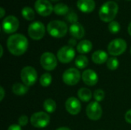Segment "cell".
I'll list each match as a JSON object with an SVG mask.
<instances>
[{"instance_id":"cell-1","label":"cell","mask_w":131,"mask_h":130,"mask_svg":"<svg viewBox=\"0 0 131 130\" xmlns=\"http://www.w3.org/2000/svg\"><path fill=\"white\" fill-rule=\"evenodd\" d=\"M28 47L27 38L21 34H14L7 40V48L9 52L15 56H21L25 54Z\"/></svg>"},{"instance_id":"cell-2","label":"cell","mask_w":131,"mask_h":130,"mask_svg":"<svg viewBox=\"0 0 131 130\" xmlns=\"http://www.w3.org/2000/svg\"><path fill=\"white\" fill-rule=\"evenodd\" d=\"M118 9V5L115 2L108 1L101 7L99 17L101 20L104 22H111L117 16Z\"/></svg>"},{"instance_id":"cell-3","label":"cell","mask_w":131,"mask_h":130,"mask_svg":"<svg viewBox=\"0 0 131 130\" xmlns=\"http://www.w3.org/2000/svg\"><path fill=\"white\" fill-rule=\"evenodd\" d=\"M47 31L51 36L56 38H61L66 35L68 32V25L62 21L54 20L48 24Z\"/></svg>"},{"instance_id":"cell-4","label":"cell","mask_w":131,"mask_h":130,"mask_svg":"<svg viewBox=\"0 0 131 130\" xmlns=\"http://www.w3.org/2000/svg\"><path fill=\"white\" fill-rule=\"evenodd\" d=\"M38 78V73L36 70L31 66H26L22 68L21 71V79L25 85L31 87L34 85Z\"/></svg>"},{"instance_id":"cell-5","label":"cell","mask_w":131,"mask_h":130,"mask_svg":"<svg viewBox=\"0 0 131 130\" xmlns=\"http://www.w3.org/2000/svg\"><path fill=\"white\" fill-rule=\"evenodd\" d=\"M28 33L31 39L35 41L41 40L45 34V28L44 24L39 21L31 23L28 26Z\"/></svg>"},{"instance_id":"cell-6","label":"cell","mask_w":131,"mask_h":130,"mask_svg":"<svg viewBox=\"0 0 131 130\" xmlns=\"http://www.w3.org/2000/svg\"><path fill=\"white\" fill-rule=\"evenodd\" d=\"M127 42L122 38H117L111 41L107 47L108 52L111 55L118 56L122 54L127 49Z\"/></svg>"},{"instance_id":"cell-7","label":"cell","mask_w":131,"mask_h":130,"mask_svg":"<svg viewBox=\"0 0 131 130\" xmlns=\"http://www.w3.org/2000/svg\"><path fill=\"white\" fill-rule=\"evenodd\" d=\"M81 79V74L80 71L76 68H69L66 70L63 75H62V80L64 83L69 86H74L76 85Z\"/></svg>"},{"instance_id":"cell-8","label":"cell","mask_w":131,"mask_h":130,"mask_svg":"<svg viewBox=\"0 0 131 130\" xmlns=\"http://www.w3.org/2000/svg\"><path fill=\"white\" fill-rule=\"evenodd\" d=\"M49 123L50 116L45 112H37L31 116V123L35 128L46 127Z\"/></svg>"},{"instance_id":"cell-9","label":"cell","mask_w":131,"mask_h":130,"mask_svg":"<svg viewBox=\"0 0 131 130\" xmlns=\"http://www.w3.org/2000/svg\"><path fill=\"white\" fill-rule=\"evenodd\" d=\"M19 27V21L14 15H8L5 17L2 23V28L5 33L12 34L15 32Z\"/></svg>"},{"instance_id":"cell-10","label":"cell","mask_w":131,"mask_h":130,"mask_svg":"<svg viewBox=\"0 0 131 130\" xmlns=\"http://www.w3.org/2000/svg\"><path fill=\"white\" fill-rule=\"evenodd\" d=\"M75 56V51L71 46H64L61 48L58 53L57 57L60 62L63 64H68L73 61Z\"/></svg>"},{"instance_id":"cell-11","label":"cell","mask_w":131,"mask_h":130,"mask_svg":"<svg viewBox=\"0 0 131 130\" xmlns=\"http://www.w3.org/2000/svg\"><path fill=\"white\" fill-rule=\"evenodd\" d=\"M40 63L41 67L46 70H53L58 64L55 55L51 52L43 53L40 59Z\"/></svg>"},{"instance_id":"cell-12","label":"cell","mask_w":131,"mask_h":130,"mask_svg":"<svg viewBox=\"0 0 131 130\" xmlns=\"http://www.w3.org/2000/svg\"><path fill=\"white\" fill-rule=\"evenodd\" d=\"M87 116L94 121H97L101 119L102 116V108L98 102L94 101L90 103L86 107Z\"/></svg>"},{"instance_id":"cell-13","label":"cell","mask_w":131,"mask_h":130,"mask_svg":"<svg viewBox=\"0 0 131 130\" xmlns=\"http://www.w3.org/2000/svg\"><path fill=\"white\" fill-rule=\"evenodd\" d=\"M35 9L43 17L48 16L54 11L52 5L48 0H37L35 3Z\"/></svg>"},{"instance_id":"cell-14","label":"cell","mask_w":131,"mask_h":130,"mask_svg":"<svg viewBox=\"0 0 131 130\" xmlns=\"http://www.w3.org/2000/svg\"><path fill=\"white\" fill-rule=\"evenodd\" d=\"M65 109L71 115H77L81 110V104L78 99L75 97H70L65 102Z\"/></svg>"},{"instance_id":"cell-15","label":"cell","mask_w":131,"mask_h":130,"mask_svg":"<svg viewBox=\"0 0 131 130\" xmlns=\"http://www.w3.org/2000/svg\"><path fill=\"white\" fill-rule=\"evenodd\" d=\"M82 80L83 82L88 86H94L97 84L98 81V77L97 73L91 69L85 70L82 74Z\"/></svg>"},{"instance_id":"cell-16","label":"cell","mask_w":131,"mask_h":130,"mask_svg":"<svg viewBox=\"0 0 131 130\" xmlns=\"http://www.w3.org/2000/svg\"><path fill=\"white\" fill-rule=\"evenodd\" d=\"M77 6L81 11L90 13L94 10L96 5L94 0H78Z\"/></svg>"},{"instance_id":"cell-17","label":"cell","mask_w":131,"mask_h":130,"mask_svg":"<svg viewBox=\"0 0 131 130\" xmlns=\"http://www.w3.org/2000/svg\"><path fill=\"white\" fill-rule=\"evenodd\" d=\"M69 31L71 35L76 39H81L85 34L84 28L80 23L72 24L69 28Z\"/></svg>"},{"instance_id":"cell-18","label":"cell","mask_w":131,"mask_h":130,"mask_svg":"<svg viewBox=\"0 0 131 130\" xmlns=\"http://www.w3.org/2000/svg\"><path fill=\"white\" fill-rule=\"evenodd\" d=\"M91 58H92V61L94 64H102L107 61L108 55L105 51H104L102 50H98V51H96L93 53Z\"/></svg>"},{"instance_id":"cell-19","label":"cell","mask_w":131,"mask_h":130,"mask_svg":"<svg viewBox=\"0 0 131 130\" xmlns=\"http://www.w3.org/2000/svg\"><path fill=\"white\" fill-rule=\"evenodd\" d=\"M92 48L93 44L89 40H82L78 44L77 50L81 54H87L92 50Z\"/></svg>"},{"instance_id":"cell-20","label":"cell","mask_w":131,"mask_h":130,"mask_svg":"<svg viewBox=\"0 0 131 130\" xmlns=\"http://www.w3.org/2000/svg\"><path fill=\"white\" fill-rule=\"evenodd\" d=\"M12 90V93H15V95L22 96V95H25L28 93V87L25 84H22L20 83H15L13 84Z\"/></svg>"},{"instance_id":"cell-21","label":"cell","mask_w":131,"mask_h":130,"mask_svg":"<svg viewBox=\"0 0 131 130\" xmlns=\"http://www.w3.org/2000/svg\"><path fill=\"white\" fill-rule=\"evenodd\" d=\"M78 97L80 99V100L83 102H88L92 97V93L88 88L82 87L78 90Z\"/></svg>"},{"instance_id":"cell-22","label":"cell","mask_w":131,"mask_h":130,"mask_svg":"<svg viewBox=\"0 0 131 130\" xmlns=\"http://www.w3.org/2000/svg\"><path fill=\"white\" fill-rule=\"evenodd\" d=\"M43 107L47 113H52L56 110V103L54 100L51 98L46 99L43 103Z\"/></svg>"},{"instance_id":"cell-23","label":"cell","mask_w":131,"mask_h":130,"mask_svg":"<svg viewBox=\"0 0 131 130\" xmlns=\"http://www.w3.org/2000/svg\"><path fill=\"white\" fill-rule=\"evenodd\" d=\"M69 8L64 3H58L54 7V12L58 15H65L68 13Z\"/></svg>"},{"instance_id":"cell-24","label":"cell","mask_w":131,"mask_h":130,"mask_svg":"<svg viewBox=\"0 0 131 130\" xmlns=\"http://www.w3.org/2000/svg\"><path fill=\"white\" fill-rule=\"evenodd\" d=\"M74 64L78 68L84 69L88 65V59L84 55H79L75 59Z\"/></svg>"},{"instance_id":"cell-25","label":"cell","mask_w":131,"mask_h":130,"mask_svg":"<svg viewBox=\"0 0 131 130\" xmlns=\"http://www.w3.org/2000/svg\"><path fill=\"white\" fill-rule=\"evenodd\" d=\"M21 15H22L23 18L28 21L33 20L35 16L34 10L30 7H24L21 10Z\"/></svg>"},{"instance_id":"cell-26","label":"cell","mask_w":131,"mask_h":130,"mask_svg":"<svg viewBox=\"0 0 131 130\" xmlns=\"http://www.w3.org/2000/svg\"><path fill=\"white\" fill-rule=\"evenodd\" d=\"M40 84L44 87H48L51 84V81H52V77L50 74H48V73H45L44 74L41 75V78H40Z\"/></svg>"},{"instance_id":"cell-27","label":"cell","mask_w":131,"mask_h":130,"mask_svg":"<svg viewBox=\"0 0 131 130\" xmlns=\"http://www.w3.org/2000/svg\"><path fill=\"white\" fill-rule=\"evenodd\" d=\"M107 67L109 70H117L119 67V61L116 57L108 58L107 61Z\"/></svg>"},{"instance_id":"cell-28","label":"cell","mask_w":131,"mask_h":130,"mask_svg":"<svg viewBox=\"0 0 131 130\" xmlns=\"http://www.w3.org/2000/svg\"><path fill=\"white\" fill-rule=\"evenodd\" d=\"M108 29H109L110 32H111L112 34H117L121 30V25L117 21H112L108 25Z\"/></svg>"},{"instance_id":"cell-29","label":"cell","mask_w":131,"mask_h":130,"mask_svg":"<svg viewBox=\"0 0 131 130\" xmlns=\"http://www.w3.org/2000/svg\"><path fill=\"white\" fill-rule=\"evenodd\" d=\"M104 97H105V93H104V91L101 90V89H98V90H96L94 92V97L95 99V100L97 102H101L104 99Z\"/></svg>"},{"instance_id":"cell-30","label":"cell","mask_w":131,"mask_h":130,"mask_svg":"<svg viewBox=\"0 0 131 130\" xmlns=\"http://www.w3.org/2000/svg\"><path fill=\"white\" fill-rule=\"evenodd\" d=\"M66 19L72 23V24H74V23H78V15L76 13L74 12H71V13H68V16L66 17Z\"/></svg>"},{"instance_id":"cell-31","label":"cell","mask_w":131,"mask_h":130,"mask_svg":"<svg viewBox=\"0 0 131 130\" xmlns=\"http://www.w3.org/2000/svg\"><path fill=\"white\" fill-rule=\"evenodd\" d=\"M18 125L20 126H26L28 124V116H25V115L21 116L18 118Z\"/></svg>"},{"instance_id":"cell-32","label":"cell","mask_w":131,"mask_h":130,"mask_svg":"<svg viewBox=\"0 0 131 130\" xmlns=\"http://www.w3.org/2000/svg\"><path fill=\"white\" fill-rule=\"evenodd\" d=\"M125 120L127 123L131 124V110H129L125 114Z\"/></svg>"},{"instance_id":"cell-33","label":"cell","mask_w":131,"mask_h":130,"mask_svg":"<svg viewBox=\"0 0 131 130\" xmlns=\"http://www.w3.org/2000/svg\"><path fill=\"white\" fill-rule=\"evenodd\" d=\"M8 130H22L21 126L19 125H16V124H13V125H11Z\"/></svg>"},{"instance_id":"cell-34","label":"cell","mask_w":131,"mask_h":130,"mask_svg":"<svg viewBox=\"0 0 131 130\" xmlns=\"http://www.w3.org/2000/svg\"><path fill=\"white\" fill-rule=\"evenodd\" d=\"M68 44H69V46H71V47H74V45H76V44H77V42H76V40L75 39H74V38H71L69 41H68Z\"/></svg>"},{"instance_id":"cell-35","label":"cell","mask_w":131,"mask_h":130,"mask_svg":"<svg viewBox=\"0 0 131 130\" xmlns=\"http://www.w3.org/2000/svg\"><path fill=\"white\" fill-rule=\"evenodd\" d=\"M0 93H1V97H0V101H2L5 97V90L2 87H0Z\"/></svg>"},{"instance_id":"cell-36","label":"cell","mask_w":131,"mask_h":130,"mask_svg":"<svg viewBox=\"0 0 131 130\" xmlns=\"http://www.w3.org/2000/svg\"><path fill=\"white\" fill-rule=\"evenodd\" d=\"M0 12H1V15H0V18H2L5 15V9L3 8H0Z\"/></svg>"},{"instance_id":"cell-37","label":"cell","mask_w":131,"mask_h":130,"mask_svg":"<svg viewBox=\"0 0 131 130\" xmlns=\"http://www.w3.org/2000/svg\"><path fill=\"white\" fill-rule=\"evenodd\" d=\"M127 31H128V33H129V34L131 36V22L129 24V25H128V28H127Z\"/></svg>"},{"instance_id":"cell-38","label":"cell","mask_w":131,"mask_h":130,"mask_svg":"<svg viewBox=\"0 0 131 130\" xmlns=\"http://www.w3.org/2000/svg\"><path fill=\"white\" fill-rule=\"evenodd\" d=\"M56 130H71L68 127H60V128H58Z\"/></svg>"},{"instance_id":"cell-39","label":"cell","mask_w":131,"mask_h":130,"mask_svg":"<svg viewBox=\"0 0 131 130\" xmlns=\"http://www.w3.org/2000/svg\"><path fill=\"white\" fill-rule=\"evenodd\" d=\"M0 49H1V54H0V57H2L3 55V48H2V45H0Z\"/></svg>"},{"instance_id":"cell-40","label":"cell","mask_w":131,"mask_h":130,"mask_svg":"<svg viewBox=\"0 0 131 130\" xmlns=\"http://www.w3.org/2000/svg\"><path fill=\"white\" fill-rule=\"evenodd\" d=\"M51 1H53V2H57V1H58V0H51Z\"/></svg>"},{"instance_id":"cell-41","label":"cell","mask_w":131,"mask_h":130,"mask_svg":"<svg viewBox=\"0 0 131 130\" xmlns=\"http://www.w3.org/2000/svg\"><path fill=\"white\" fill-rule=\"evenodd\" d=\"M127 1H131V0H127Z\"/></svg>"},{"instance_id":"cell-42","label":"cell","mask_w":131,"mask_h":130,"mask_svg":"<svg viewBox=\"0 0 131 130\" xmlns=\"http://www.w3.org/2000/svg\"><path fill=\"white\" fill-rule=\"evenodd\" d=\"M130 54H131V48H130Z\"/></svg>"}]
</instances>
